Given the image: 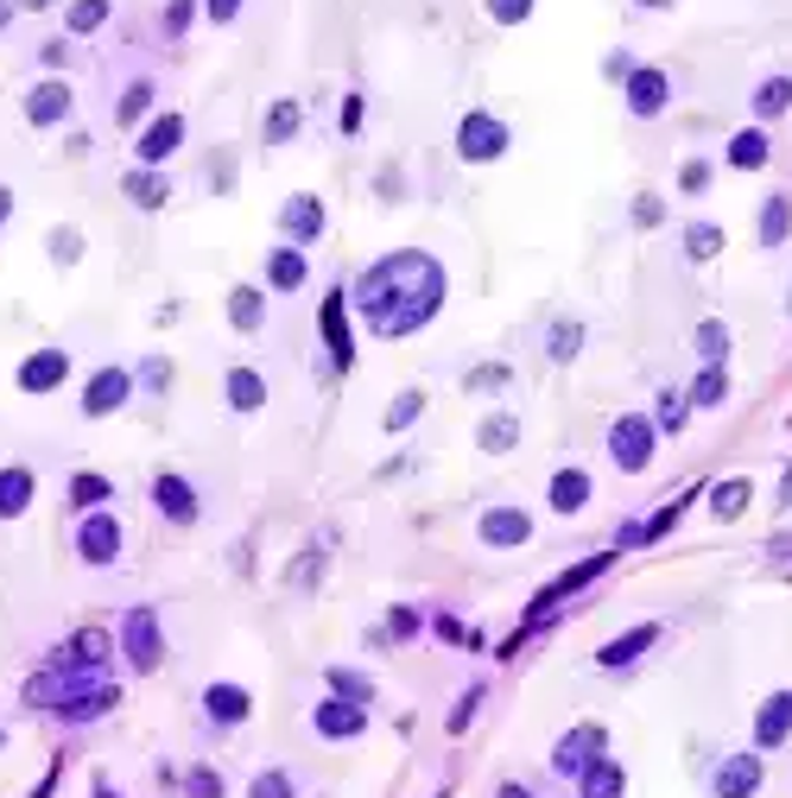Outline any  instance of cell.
<instances>
[{"label": "cell", "mask_w": 792, "mask_h": 798, "mask_svg": "<svg viewBox=\"0 0 792 798\" xmlns=\"http://www.w3.org/2000/svg\"><path fill=\"white\" fill-rule=\"evenodd\" d=\"M437 304H444V266L432 254H387L356 286V311L374 336H412L437 317Z\"/></svg>", "instance_id": "1"}, {"label": "cell", "mask_w": 792, "mask_h": 798, "mask_svg": "<svg viewBox=\"0 0 792 798\" xmlns=\"http://www.w3.org/2000/svg\"><path fill=\"white\" fill-rule=\"evenodd\" d=\"M26 703L33 710H58L64 723H96V716H109L114 703H121V685L114 678H83V672H38L33 685H26Z\"/></svg>", "instance_id": "2"}, {"label": "cell", "mask_w": 792, "mask_h": 798, "mask_svg": "<svg viewBox=\"0 0 792 798\" xmlns=\"http://www.w3.org/2000/svg\"><path fill=\"white\" fill-rule=\"evenodd\" d=\"M653 444H659V432H653L647 412H628V419H615V425H609V457H615V470L641 475V470L653 463Z\"/></svg>", "instance_id": "3"}, {"label": "cell", "mask_w": 792, "mask_h": 798, "mask_svg": "<svg viewBox=\"0 0 792 798\" xmlns=\"http://www.w3.org/2000/svg\"><path fill=\"white\" fill-rule=\"evenodd\" d=\"M121 659L134 672H159L165 665V634H159L152 609H127V621H121Z\"/></svg>", "instance_id": "4"}, {"label": "cell", "mask_w": 792, "mask_h": 798, "mask_svg": "<svg viewBox=\"0 0 792 798\" xmlns=\"http://www.w3.org/2000/svg\"><path fill=\"white\" fill-rule=\"evenodd\" d=\"M507 146H513V134H507V121H495V114H463L457 121V152H463L469 165L502 159Z\"/></svg>", "instance_id": "5"}, {"label": "cell", "mask_w": 792, "mask_h": 798, "mask_svg": "<svg viewBox=\"0 0 792 798\" xmlns=\"http://www.w3.org/2000/svg\"><path fill=\"white\" fill-rule=\"evenodd\" d=\"M596 755H609V728H603V723H577L571 735H558V748H552V773L577 780Z\"/></svg>", "instance_id": "6"}, {"label": "cell", "mask_w": 792, "mask_h": 798, "mask_svg": "<svg viewBox=\"0 0 792 798\" xmlns=\"http://www.w3.org/2000/svg\"><path fill=\"white\" fill-rule=\"evenodd\" d=\"M76 558L83 564H114L121 558V520L109 508L83 513V526H76Z\"/></svg>", "instance_id": "7"}, {"label": "cell", "mask_w": 792, "mask_h": 798, "mask_svg": "<svg viewBox=\"0 0 792 798\" xmlns=\"http://www.w3.org/2000/svg\"><path fill=\"white\" fill-rule=\"evenodd\" d=\"M109 653H114L109 634H102V627H83V634H76L51 665H58V672H83V678H109Z\"/></svg>", "instance_id": "8"}, {"label": "cell", "mask_w": 792, "mask_h": 798, "mask_svg": "<svg viewBox=\"0 0 792 798\" xmlns=\"http://www.w3.org/2000/svg\"><path fill=\"white\" fill-rule=\"evenodd\" d=\"M311 728H318L324 741H356L361 728H368V703H349V697H324V703L311 710Z\"/></svg>", "instance_id": "9"}, {"label": "cell", "mask_w": 792, "mask_h": 798, "mask_svg": "<svg viewBox=\"0 0 792 798\" xmlns=\"http://www.w3.org/2000/svg\"><path fill=\"white\" fill-rule=\"evenodd\" d=\"M760 793V755H722L710 773V798H755Z\"/></svg>", "instance_id": "10"}, {"label": "cell", "mask_w": 792, "mask_h": 798, "mask_svg": "<svg viewBox=\"0 0 792 798\" xmlns=\"http://www.w3.org/2000/svg\"><path fill=\"white\" fill-rule=\"evenodd\" d=\"M475 533H482V545H488V551H513V545L533 539V520H527L520 508H488L482 520H475Z\"/></svg>", "instance_id": "11"}, {"label": "cell", "mask_w": 792, "mask_h": 798, "mask_svg": "<svg viewBox=\"0 0 792 798\" xmlns=\"http://www.w3.org/2000/svg\"><path fill=\"white\" fill-rule=\"evenodd\" d=\"M666 102H672V76L666 71H628V114H641V121H653V114H666Z\"/></svg>", "instance_id": "12"}, {"label": "cell", "mask_w": 792, "mask_h": 798, "mask_svg": "<svg viewBox=\"0 0 792 798\" xmlns=\"http://www.w3.org/2000/svg\"><path fill=\"white\" fill-rule=\"evenodd\" d=\"M64 374H71V356H64V349H33V356L20 362V394H58Z\"/></svg>", "instance_id": "13"}, {"label": "cell", "mask_w": 792, "mask_h": 798, "mask_svg": "<svg viewBox=\"0 0 792 798\" xmlns=\"http://www.w3.org/2000/svg\"><path fill=\"white\" fill-rule=\"evenodd\" d=\"M324 342L336 367H356V336H349V291H330L324 298Z\"/></svg>", "instance_id": "14"}, {"label": "cell", "mask_w": 792, "mask_h": 798, "mask_svg": "<svg viewBox=\"0 0 792 798\" xmlns=\"http://www.w3.org/2000/svg\"><path fill=\"white\" fill-rule=\"evenodd\" d=\"M127 387H134V381H127L121 367H96V374H89V387H83V412H89V419L121 412V406H127Z\"/></svg>", "instance_id": "15"}, {"label": "cell", "mask_w": 792, "mask_h": 798, "mask_svg": "<svg viewBox=\"0 0 792 798\" xmlns=\"http://www.w3.org/2000/svg\"><path fill=\"white\" fill-rule=\"evenodd\" d=\"M152 501H159V513H165V520H172V526H190V520H197V488H190V482H184V475H152Z\"/></svg>", "instance_id": "16"}, {"label": "cell", "mask_w": 792, "mask_h": 798, "mask_svg": "<svg viewBox=\"0 0 792 798\" xmlns=\"http://www.w3.org/2000/svg\"><path fill=\"white\" fill-rule=\"evenodd\" d=\"M653 640H659V621H641V627H628V634H615V640H603V653H596V665H603V672H621V665H634V659L647 653Z\"/></svg>", "instance_id": "17"}, {"label": "cell", "mask_w": 792, "mask_h": 798, "mask_svg": "<svg viewBox=\"0 0 792 798\" xmlns=\"http://www.w3.org/2000/svg\"><path fill=\"white\" fill-rule=\"evenodd\" d=\"M178 140H184V114H159L152 127H140L134 152H140V165H165V159L178 152Z\"/></svg>", "instance_id": "18"}, {"label": "cell", "mask_w": 792, "mask_h": 798, "mask_svg": "<svg viewBox=\"0 0 792 798\" xmlns=\"http://www.w3.org/2000/svg\"><path fill=\"white\" fill-rule=\"evenodd\" d=\"M280 228H286V241L292 248H305V241H318L324 235V203L305 190V197H292L286 210H280Z\"/></svg>", "instance_id": "19"}, {"label": "cell", "mask_w": 792, "mask_h": 798, "mask_svg": "<svg viewBox=\"0 0 792 798\" xmlns=\"http://www.w3.org/2000/svg\"><path fill=\"white\" fill-rule=\"evenodd\" d=\"M26 121L33 127H58V121H71V83H38L33 96H26Z\"/></svg>", "instance_id": "20"}, {"label": "cell", "mask_w": 792, "mask_h": 798, "mask_svg": "<svg viewBox=\"0 0 792 798\" xmlns=\"http://www.w3.org/2000/svg\"><path fill=\"white\" fill-rule=\"evenodd\" d=\"M203 716L222 723V728H235V723H248V716H253V697L242 685H210V690H203Z\"/></svg>", "instance_id": "21"}, {"label": "cell", "mask_w": 792, "mask_h": 798, "mask_svg": "<svg viewBox=\"0 0 792 798\" xmlns=\"http://www.w3.org/2000/svg\"><path fill=\"white\" fill-rule=\"evenodd\" d=\"M787 735H792V697L787 690H774V697L755 710V748H780Z\"/></svg>", "instance_id": "22"}, {"label": "cell", "mask_w": 792, "mask_h": 798, "mask_svg": "<svg viewBox=\"0 0 792 798\" xmlns=\"http://www.w3.org/2000/svg\"><path fill=\"white\" fill-rule=\"evenodd\" d=\"M577 793L583 798H621L628 793V780H621V766H615L609 755H596V761L577 773Z\"/></svg>", "instance_id": "23"}, {"label": "cell", "mask_w": 792, "mask_h": 798, "mask_svg": "<svg viewBox=\"0 0 792 798\" xmlns=\"http://www.w3.org/2000/svg\"><path fill=\"white\" fill-rule=\"evenodd\" d=\"M26 508H33V470L7 463V470H0V520H20Z\"/></svg>", "instance_id": "24"}, {"label": "cell", "mask_w": 792, "mask_h": 798, "mask_svg": "<svg viewBox=\"0 0 792 798\" xmlns=\"http://www.w3.org/2000/svg\"><path fill=\"white\" fill-rule=\"evenodd\" d=\"M748 501H755V482H748V475H729V482L710 488V513H717V520H742Z\"/></svg>", "instance_id": "25"}, {"label": "cell", "mask_w": 792, "mask_h": 798, "mask_svg": "<svg viewBox=\"0 0 792 798\" xmlns=\"http://www.w3.org/2000/svg\"><path fill=\"white\" fill-rule=\"evenodd\" d=\"M140 210H165V197H172V184H165V172L159 165H140V172H127V184H121Z\"/></svg>", "instance_id": "26"}, {"label": "cell", "mask_w": 792, "mask_h": 798, "mask_svg": "<svg viewBox=\"0 0 792 798\" xmlns=\"http://www.w3.org/2000/svg\"><path fill=\"white\" fill-rule=\"evenodd\" d=\"M222 394H228V406H235V412H260V406H267V381H260L253 367H228Z\"/></svg>", "instance_id": "27"}, {"label": "cell", "mask_w": 792, "mask_h": 798, "mask_svg": "<svg viewBox=\"0 0 792 798\" xmlns=\"http://www.w3.org/2000/svg\"><path fill=\"white\" fill-rule=\"evenodd\" d=\"M545 501H552V513H577L583 501H590V475H583V470H558V475H552V488H545Z\"/></svg>", "instance_id": "28"}, {"label": "cell", "mask_w": 792, "mask_h": 798, "mask_svg": "<svg viewBox=\"0 0 792 798\" xmlns=\"http://www.w3.org/2000/svg\"><path fill=\"white\" fill-rule=\"evenodd\" d=\"M767 152H774L767 127H742V134L729 140V165H735V172H755V165H767Z\"/></svg>", "instance_id": "29"}, {"label": "cell", "mask_w": 792, "mask_h": 798, "mask_svg": "<svg viewBox=\"0 0 792 798\" xmlns=\"http://www.w3.org/2000/svg\"><path fill=\"white\" fill-rule=\"evenodd\" d=\"M787 228H792V197H767V203H760V216H755L760 248H780V241H787Z\"/></svg>", "instance_id": "30"}, {"label": "cell", "mask_w": 792, "mask_h": 798, "mask_svg": "<svg viewBox=\"0 0 792 798\" xmlns=\"http://www.w3.org/2000/svg\"><path fill=\"white\" fill-rule=\"evenodd\" d=\"M475 444H482L488 457H507V450L520 444V419H513V412H488L482 432H475Z\"/></svg>", "instance_id": "31"}, {"label": "cell", "mask_w": 792, "mask_h": 798, "mask_svg": "<svg viewBox=\"0 0 792 798\" xmlns=\"http://www.w3.org/2000/svg\"><path fill=\"white\" fill-rule=\"evenodd\" d=\"M228 324L242 329V336H253V329L267 324V298H260L253 286H235L228 291Z\"/></svg>", "instance_id": "32"}, {"label": "cell", "mask_w": 792, "mask_h": 798, "mask_svg": "<svg viewBox=\"0 0 792 798\" xmlns=\"http://www.w3.org/2000/svg\"><path fill=\"white\" fill-rule=\"evenodd\" d=\"M267 286L273 291L305 286V248H273V260H267Z\"/></svg>", "instance_id": "33"}, {"label": "cell", "mask_w": 792, "mask_h": 798, "mask_svg": "<svg viewBox=\"0 0 792 798\" xmlns=\"http://www.w3.org/2000/svg\"><path fill=\"white\" fill-rule=\"evenodd\" d=\"M71 501L83 513L109 508V501H114V482H109V475H96V470H83V475H71Z\"/></svg>", "instance_id": "34"}, {"label": "cell", "mask_w": 792, "mask_h": 798, "mask_svg": "<svg viewBox=\"0 0 792 798\" xmlns=\"http://www.w3.org/2000/svg\"><path fill=\"white\" fill-rule=\"evenodd\" d=\"M792 109V76H767L755 89V114L760 121H774V114H787Z\"/></svg>", "instance_id": "35"}, {"label": "cell", "mask_w": 792, "mask_h": 798, "mask_svg": "<svg viewBox=\"0 0 792 798\" xmlns=\"http://www.w3.org/2000/svg\"><path fill=\"white\" fill-rule=\"evenodd\" d=\"M298 121H305V102H298V96H286L280 109L267 114V146H286L292 134H298Z\"/></svg>", "instance_id": "36"}, {"label": "cell", "mask_w": 792, "mask_h": 798, "mask_svg": "<svg viewBox=\"0 0 792 798\" xmlns=\"http://www.w3.org/2000/svg\"><path fill=\"white\" fill-rule=\"evenodd\" d=\"M684 254L691 260H717L722 254V228L717 222H691V228H684Z\"/></svg>", "instance_id": "37"}, {"label": "cell", "mask_w": 792, "mask_h": 798, "mask_svg": "<svg viewBox=\"0 0 792 798\" xmlns=\"http://www.w3.org/2000/svg\"><path fill=\"white\" fill-rule=\"evenodd\" d=\"M691 406H704V412H710V406H722V399H729V374H722V367H704V374H697V387H691Z\"/></svg>", "instance_id": "38"}, {"label": "cell", "mask_w": 792, "mask_h": 798, "mask_svg": "<svg viewBox=\"0 0 792 798\" xmlns=\"http://www.w3.org/2000/svg\"><path fill=\"white\" fill-rule=\"evenodd\" d=\"M697 356H704V367H722V356H729V324H697Z\"/></svg>", "instance_id": "39"}, {"label": "cell", "mask_w": 792, "mask_h": 798, "mask_svg": "<svg viewBox=\"0 0 792 798\" xmlns=\"http://www.w3.org/2000/svg\"><path fill=\"white\" fill-rule=\"evenodd\" d=\"M330 690L349 697V703H368V697H374V678H361V672H349V665H330Z\"/></svg>", "instance_id": "40"}, {"label": "cell", "mask_w": 792, "mask_h": 798, "mask_svg": "<svg viewBox=\"0 0 792 798\" xmlns=\"http://www.w3.org/2000/svg\"><path fill=\"white\" fill-rule=\"evenodd\" d=\"M184 798H222V773L216 766H190L184 773Z\"/></svg>", "instance_id": "41"}, {"label": "cell", "mask_w": 792, "mask_h": 798, "mask_svg": "<svg viewBox=\"0 0 792 798\" xmlns=\"http://www.w3.org/2000/svg\"><path fill=\"white\" fill-rule=\"evenodd\" d=\"M419 412H425V394H399L394 406H387V432H406Z\"/></svg>", "instance_id": "42"}, {"label": "cell", "mask_w": 792, "mask_h": 798, "mask_svg": "<svg viewBox=\"0 0 792 798\" xmlns=\"http://www.w3.org/2000/svg\"><path fill=\"white\" fill-rule=\"evenodd\" d=\"M109 20V0H76L71 7V33H96Z\"/></svg>", "instance_id": "43"}, {"label": "cell", "mask_w": 792, "mask_h": 798, "mask_svg": "<svg viewBox=\"0 0 792 798\" xmlns=\"http://www.w3.org/2000/svg\"><path fill=\"white\" fill-rule=\"evenodd\" d=\"M248 798H292V780L280 773V766H267V773H253Z\"/></svg>", "instance_id": "44"}, {"label": "cell", "mask_w": 792, "mask_h": 798, "mask_svg": "<svg viewBox=\"0 0 792 798\" xmlns=\"http://www.w3.org/2000/svg\"><path fill=\"white\" fill-rule=\"evenodd\" d=\"M51 254H58V266H76L83 260V235L76 228H51Z\"/></svg>", "instance_id": "45"}, {"label": "cell", "mask_w": 792, "mask_h": 798, "mask_svg": "<svg viewBox=\"0 0 792 798\" xmlns=\"http://www.w3.org/2000/svg\"><path fill=\"white\" fill-rule=\"evenodd\" d=\"M545 356H552V362H571V356H577V324L552 329V336H545Z\"/></svg>", "instance_id": "46"}, {"label": "cell", "mask_w": 792, "mask_h": 798, "mask_svg": "<svg viewBox=\"0 0 792 798\" xmlns=\"http://www.w3.org/2000/svg\"><path fill=\"white\" fill-rule=\"evenodd\" d=\"M533 13V0H488V20H502V26H520Z\"/></svg>", "instance_id": "47"}, {"label": "cell", "mask_w": 792, "mask_h": 798, "mask_svg": "<svg viewBox=\"0 0 792 798\" xmlns=\"http://www.w3.org/2000/svg\"><path fill=\"white\" fill-rule=\"evenodd\" d=\"M146 102H152V83H134V89L121 96V121H140V114H146Z\"/></svg>", "instance_id": "48"}, {"label": "cell", "mask_w": 792, "mask_h": 798, "mask_svg": "<svg viewBox=\"0 0 792 798\" xmlns=\"http://www.w3.org/2000/svg\"><path fill=\"white\" fill-rule=\"evenodd\" d=\"M659 425H666V432H679L684 425V399L679 394H659Z\"/></svg>", "instance_id": "49"}, {"label": "cell", "mask_w": 792, "mask_h": 798, "mask_svg": "<svg viewBox=\"0 0 792 798\" xmlns=\"http://www.w3.org/2000/svg\"><path fill=\"white\" fill-rule=\"evenodd\" d=\"M475 703H482V685H475V690H469V697H463V703L450 710V735H463V728H469V716H475Z\"/></svg>", "instance_id": "50"}, {"label": "cell", "mask_w": 792, "mask_h": 798, "mask_svg": "<svg viewBox=\"0 0 792 798\" xmlns=\"http://www.w3.org/2000/svg\"><path fill=\"white\" fill-rule=\"evenodd\" d=\"M679 184H684V190H691V197H697V190L710 184V165H704V159H691V165H684V172H679Z\"/></svg>", "instance_id": "51"}, {"label": "cell", "mask_w": 792, "mask_h": 798, "mask_svg": "<svg viewBox=\"0 0 792 798\" xmlns=\"http://www.w3.org/2000/svg\"><path fill=\"white\" fill-rule=\"evenodd\" d=\"M502 381H513L507 367H482V374H469V387H502Z\"/></svg>", "instance_id": "52"}, {"label": "cell", "mask_w": 792, "mask_h": 798, "mask_svg": "<svg viewBox=\"0 0 792 798\" xmlns=\"http://www.w3.org/2000/svg\"><path fill=\"white\" fill-rule=\"evenodd\" d=\"M437 634H444V640H469V627L457 615H437Z\"/></svg>", "instance_id": "53"}, {"label": "cell", "mask_w": 792, "mask_h": 798, "mask_svg": "<svg viewBox=\"0 0 792 798\" xmlns=\"http://www.w3.org/2000/svg\"><path fill=\"white\" fill-rule=\"evenodd\" d=\"M394 634H406V640H412V634H419V615H412V609H394Z\"/></svg>", "instance_id": "54"}, {"label": "cell", "mask_w": 792, "mask_h": 798, "mask_svg": "<svg viewBox=\"0 0 792 798\" xmlns=\"http://www.w3.org/2000/svg\"><path fill=\"white\" fill-rule=\"evenodd\" d=\"M361 114H368V109H361V96H349V102H343V127H349V134L361 127Z\"/></svg>", "instance_id": "55"}, {"label": "cell", "mask_w": 792, "mask_h": 798, "mask_svg": "<svg viewBox=\"0 0 792 798\" xmlns=\"http://www.w3.org/2000/svg\"><path fill=\"white\" fill-rule=\"evenodd\" d=\"M235 13H242V0H210V20H216V26L222 20H235Z\"/></svg>", "instance_id": "56"}, {"label": "cell", "mask_w": 792, "mask_h": 798, "mask_svg": "<svg viewBox=\"0 0 792 798\" xmlns=\"http://www.w3.org/2000/svg\"><path fill=\"white\" fill-rule=\"evenodd\" d=\"M190 7H197V0H172V33H184V26H190Z\"/></svg>", "instance_id": "57"}, {"label": "cell", "mask_w": 792, "mask_h": 798, "mask_svg": "<svg viewBox=\"0 0 792 798\" xmlns=\"http://www.w3.org/2000/svg\"><path fill=\"white\" fill-rule=\"evenodd\" d=\"M7 216H13V190L0 184V228H7Z\"/></svg>", "instance_id": "58"}, {"label": "cell", "mask_w": 792, "mask_h": 798, "mask_svg": "<svg viewBox=\"0 0 792 798\" xmlns=\"http://www.w3.org/2000/svg\"><path fill=\"white\" fill-rule=\"evenodd\" d=\"M495 798H533V793H527V786H502Z\"/></svg>", "instance_id": "59"}, {"label": "cell", "mask_w": 792, "mask_h": 798, "mask_svg": "<svg viewBox=\"0 0 792 798\" xmlns=\"http://www.w3.org/2000/svg\"><path fill=\"white\" fill-rule=\"evenodd\" d=\"M780 501H792V470H787V482H780Z\"/></svg>", "instance_id": "60"}, {"label": "cell", "mask_w": 792, "mask_h": 798, "mask_svg": "<svg viewBox=\"0 0 792 798\" xmlns=\"http://www.w3.org/2000/svg\"><path fill=\"white\" fill-rule=\"evenodd\" d=\"M96 798H121V793H114V786H96Z\"/></svg>", "instance_id": "61"}, {"label": "cell", "mask_w": 792, "mask_h": 798, "mask_svg": "<svg viewBox=\"0 0 792 798\" xmlns=\"http://www.w3.org/2000/svg\"><path fill=\"white\" fill-rule=\"evenodd\" d=\"M7 20H13V7H7V0H0V26H7Z\"/></svg>", "instance_id": "62"}, {"label": "cell", "mask_w": 792, "mask_h": 798, "mask_svg": "<svg viewBox=\"0 0 792 798\" xmlns=\"http://www.w3.org/2000/svg\"><path fill=\"white\" fill-rule=\"evenodd\" d=\"M641 7H672V0H641Z\"/></svg>", "instance_id": "63"}, {"label": "cell", "mask_w": 792, "mask_h": 798, "mask_svg": "<svg viewBox=\"0 0 792 798\" xmlns=\"http://www.w3.org/2000/svg\"><path fill=\"white\" fill-rule=\"evenodd\" d=\"M20 7H51V0H20Z\"/></svg>", "instance_id": "64"}]
</instances>
